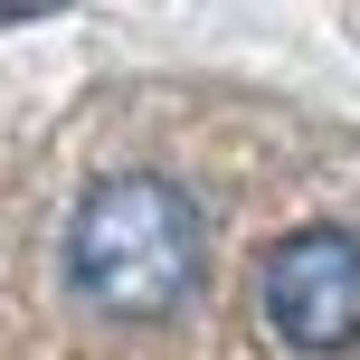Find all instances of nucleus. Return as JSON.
Returning <instances> with one entry per match:
<instances>
[{"label": "nucleus", "instance_id": "f03ea898", "mask_svg": "<svg viewBox=\"0 0 360 360\" xmlns=\"http://www.w3.org/2000/svg\"><path fill=\"white\" fill-rule=\"evenodd\" d=\"M266 332L304 360H332L360 342V237L351 228H294L285 247L266 256Z\"/></svg>", "mask_w": 360, "mask_h": 360}, {"label": "nucleus", "instance_id": "f257e3e1", "mask_svg": "<svg viewBox=\"0 0 360 360\" xmlns=\"http://www.w3.org/2000/svg\"><path fill=\"white\" fill-rule=\"evenodd\" d=\"M67 275L114 323L180 313V294L199 285V209H190V190H171L152 171L95 180L76 199V218H67Z\"/></svg>", "mask_w": 360, "mask_h": 360}]
</instances>
